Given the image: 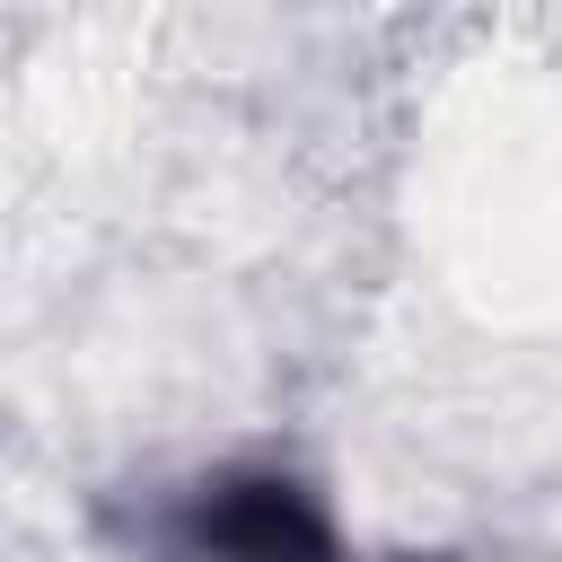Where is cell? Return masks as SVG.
Returning a JSON list of instances; mask_svg holds the SVG:
<instances>
[{
  "mask_svg": "<svg viewBox=\"0 0 562 562\" xmlns=\"http://www.w3.org/2000/svg\"><path fill=\"white\" fill-rule=\"evenodd\" d=\"M132 544L149 562H351L325 483L290 457H228L140 501Z\"/></svg>",
  "mask_w": 562,
  "mask_h": 562,
  "instance_id": "obj_1",
  "label": "cell"
}]
</instances>
